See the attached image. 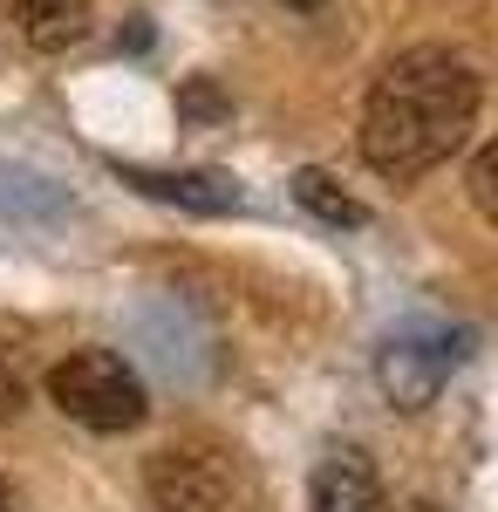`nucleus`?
<instances>
[{"instance_id": "obj_1", "label": "nucleus", "mask_w": 498, "mask_h": 512, "mask_svg": "<svg viewBox=\"0 0 498 512\" xmlns=\"http://www.w3.org/2000/svg\"><path fill=\"white\" fill-rule=\"evenodd\" d=\"M478 117V76L444 48L396 55L362 110V158L383 178H423L464 144Z\"/></svg>"}, {"instance_id": "obj_2", "label": "nucleus", "mask_w": 498, "mask_h": 512, "mask_svg": "<svg viewBox=\"0 0 498 512\" xmlns=\"http://www.w3.org/2000/svg\"><path fill=\"white\" fill-rule=\"evenodd\" d=\"M48 396L82 431H137L144 424V383L110 349H76L48 369Z\"/></svg>"}, {"instance_id": "obj_3", "label": "nucleus", "mask_w": 498, "mask_h": 512, "mask_svg": "<svg viewBox=\"0 0 498 512\" xmlns=\"http://www.w3.org/2000/svg\"><path fill=\"white\" fill-rule=\"evenodd\" d=\"M144 485H151L157 512H219L232 499V451L205 444V437L171 444V451H157V458H151Z\"/></svg>"}, {"instance_id": "obj_4", "label": "nucleus", "mask_w": 498, "mask_h": 512, "mask_svg": "<svg viewBox=\"0 0 498 512\" xmlns=\"http://www.w3.org/2000/svg\"><path fill=\"white\" fill-rule=\"evenodd\" d=\"M307 512H389V492L362 451H328L307 478Z\"/></svg>"}, {"instance_id": "obj_5", "label": "nucleus", "mask_w": 498, "mask_h": 512, "mask_svg": "<svg viewBox=\"0 0 498 512\" xmlns=\"http://www.w3.org/2000/svg\"><path fill=\"white\" fill-rule=\"evenodd\" d=\"M458 362V349H437V342H389L383 362H376V383L396 410H423L437 383H444V369Z\"/></svg>"}, {"instance_id": "obj_6", "label": "nucleus", "mask_w": 498, "mask_h": 512, "mask_svg": "<svg viewBox=\"0 0 498 512\" xmlns=\"http://www.w3.org/2000/svg\"><path fill=\"white\" fill-rule=\"evenodd\" d=\"M137 192H151V198H171V205H192V212H226V205H239V192H232L219 171H123Z\"/></svg>"}, {"instance_id": "obj_7", "label": "nucleus", "mask_w": 498, "mask_h": 512, "mask_svg": "<svg viewBox=\"0 0 498 512\" xmlns=\"http://www.w3.org/2000/svg\"><path fill=\"white\" fill-rule=\"evenodd\" d=\"M14 21L35 48H69V41L89 35V0H14Z\"/></svg>"}, {"instance_id": "obj_8", "label": "nucleus", "mask_w": 498, "mask_h": 512, "mask_svg": "<svg viewBox=\"0 0 498 512\" xmlns=\"http://www.w3.org/2000/svg\"><path fill=\"white\" fill-rule=\"evenodd\" d=\"M294 198H301L314 219H328V226H362V205H355L328 171H301V178H294Z\"/></svg>"}, {"instance_id": "obj_9", "label": "nucleus", "mask_w": 498, "mask_h": 512, "mask_svg": "<svg viewBox=\"0 0 498 512\" xmlns=\"http://www.w3.org/2000/svg\"><path fill=\"white\" fill-rule=\"evenodd\" d=\"M471 198H478V212L498 226V137L478 151V164H471Z\"/></svg>"}, {"instance_id": "obj_10", "label": "nucleus", "mask_w": 498, "mask_h": 512, "mask_svg": "<svg viewBox=\"0 0 498 512\" xmlns=\"http://www.w3.org/2000/svg\"><path fill=\"white\" fill-rule=\"evenodd\" d=\"M21 403H28V383H21L14 355L0 349V424H14V417H21Z\"/></svg>"}, {"instance_id": "obj_11", "label": "nucleus", "mask_w": 498, "mask_h": 512, "mask_svg": "<svg viewBox=\"0 0 498 512\" xmlns=\"http://www.w3.org/2000/svg\"><path fill=\"white\" fill-rule=\"evenodd\" d=\"M0 512H14V492H7V478H0Z\"/></svg>"}, {"instance_id": "obj_12", "label": "nucleus", "mask_w": 498, "mask_h": 512, "mask_svg": "<svg viewBox=\"0 0 498 512\" xmlns=\"http://www.w3.org/2000/svg\"><path fill=\"white\" fill-rule=\"evenodd\" d=\"M287 7H321V0H287Z\"/></svg>"}]
</instances>
